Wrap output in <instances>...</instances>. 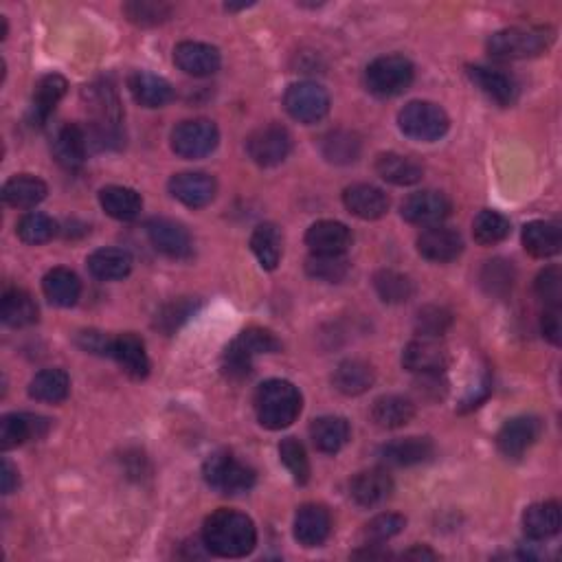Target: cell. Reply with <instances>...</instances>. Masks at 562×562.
Instances as JSON below:
<instances>
[{
    "mask_svg": "<svg viewBox=\"0 0 562 562\" xmlns=\"http://www.w3.org/2000/svg\"><path fill=\"white\" fill-rule=\"evenodd\" d=\"M202 541L213 556L244 558L257 545V530L249 516L235 510H216L202 525Z\"/></svg>",
    "mask_w": 562,
    "mask_h": 562,
    "instance_id": "cell-1",
    "label": "cell"
},
{
    "mask_svg": "<svg viewBox=\"0 0 562 562\" xmlns=\"http://www.w3.org/2000/svg\"><path fill=\"white\" fill-rule=\"evenodd\" d=\"M303 398L299 389L288 380L273 378L262 382L255 391L257 420L268 431H281L299 418Z\"/></svg>",
    "mask_w": 562,
    "mask_h": 562,
    "instance_id": "cell-2",
    "label": "cell"
},
{
    "mask_svg": "<svg viewBox=\"0 0 562 562\" xmlns=\"http://www.w3.org/2000/svg\"><path fill=\"white\" fill-rule=\"evenodd\" d=\"M556 38L552 27H510L488 40V53L497 60H527L543 55Z\"/></svg>",
    "mask_w": 562,
    "mask_h": 562,
    "instance_id": "cell-3",
    "label": "cell"
},
{
    "mask_svg": "<svg viewBox=\"0 0 562 562\" xmlns=\"http://www.w3.org/2000/svg\"><path fill=\"white\" fill-rule=\"evenodd\" d=\"M202 475H205L209 488L227 494V497H238L255 486V470L229 451L213 453L205 462Z\"/></svg>",
    "mask_w": 562,
    "mask_h": 562,
    "instance_id": "cell-4",
    "label": "cell"
},
{
    "mask_svg": "<svg viewBox=\"0 0 562 562\" xmlns=\"http://www.w3.org/2000/svg\"><path fill=\"white\" fill-rule=\"evenodd\" d=\"M398 126L404 137L422 143L440 141L451 128V119L433 101H411L398 115Z\"/></svg>",
    "mask_w": 562,
    "mask_h": 562,
    "instance_id": "cell-5",
    "label": "cell"
},
{
    "mask_svg": "<svg viewBox=\"0 0 562 562\" xmlns=\"http://www.w3.org/2000/svg\"><path fill=\"white\" fill-rule=\"evenodd\" d=\"M413 77V64L404 55H385L367 66L365 82L376 97H396L413 84Z\"/></svg>",
    "mask_w": 562,
    "mask_h": 562,
    "instance_id": "cell-6",
    "label": "cell"
},
{
    "mask_svg": "<svg viewBox=\"0 0 562 562\" xmlns=\"http://www.w3.org/2000/svg\"><path fill=\"white\" fill-rule=\"evenodd\" d=\"M220 143L218 126L209 119H189L172 132V150L187 161L205 159Z\"/></svg>",
    "mask_w": 562,
    "mask_h": 562,
    "instance_id": "cell-7",
    "label": "cell"
},
{
    "mask_svg": "<svg viewBox=\"0 0 562 562\" xmlns=\"http://www.w3.org/2000/svg\"><path fill=\"white\" fill-rule=\"evenodd\" d=\"M292 150V137L284 126L268 123L264 128H257L249 139H246V152L251 161L260 167H275L288 159Z\"/></svg>",
    "mask_w": 562,
    "mask_h": 562,
    "instance_id": "cell-8",
    "label": "cell"
},
{
    "mask_svg": "<svg viewBox=\"0 0 562 562\" xmlns=\"http://www.w3.org/2000/svg\"><path fill=\"white\" fill-rule=\"evenodd\" d=\"M284 106L292 119L310 126V123H317L328 115L330 95L319 84L299 82L292 84L286 91Z\"/></svg>",
    "mask_w": 562,
    "mask_h": 562,
    "instance_id": "cell-9",
    "label": "cell"
},
{
    "mask_svg": "<svg viewBox=\"0 0 562 562\" xmlns=\"http://www.w3.org/2000/svg\"><path fill=\"white\" fill-rule=\"evenodd\" d=\"M402 367L411 374L418 376H435L444 374L448 367V352L440 343V339H429V336H420V339L411 341L402 352Z\"/></svg>",
    "mask_w": 562,
    "mask_h": 562,
    "instance_id": "cell-10",
    "label": "cell"
},
{
    "mask_svg": "<svg viewBox=\"0 0 562 562\" xmlns=\"http://www.w3.org/2000/svg\"><path fill=\"white\" fill-rule=\"evenodd\" d=\"M145 233L156 251L172 257V260H185L194 251L191 235L181 222L170 218H152L145 224Z\"/></svg>",
    "mask_w": 562,
    "mask_h": 562,
    "instance_id": "cell-11",
    "label": "cell"
},
{
    "mask_svg": "<svg viewBox=\"0 0 562 562\" xmlns=\"http://www.w3.org/2000/svg\"><path fill=\"white\" fill-rule=\"evenodd\" d=\"M451 200L440 191H418L402 202V218L418 227H437L451 216Z\"/></svg>",
    "mask_w": 562,
    "mask_h": 562,
    "instance_id": "cell-12",
    "label": "cell"
},
{
    "mask_svg": "<svg viewBox=\"0 0 562 562\" xmlns=\"http://www.w3.org/2000/svg\"><path fill=\"white\" fill-rule=\"evenodd\" d=\"M543 433V422L534 418V415H521V418H512L501 426L497 435L499 451L510 457L519 459L536 444L538 437Z\"/></svg>",
    "mask_w": 562,
    "mask_h": 562,
    "instance_id": "cell-13",
    "label": "cell"
},
{
    "mask_svg": "<svg viewBox=\"0 0 562 562\" xmlns=\"http://www.w3.org/2000/svg\"><path fill=\"white\" fill-rule=\"evenodd\" d=\"M49 420L31 413H9L0 420V446L3 451H11L27 444L29 440H40L49 431Z\"/></svg>",
    "mask_w": 562,
    "mask_h": 562,
    "instance_id": "cell-14",
    "label": "cell"
},
{
    "mask_svg": "<svg viewBox=\"0 0 562 562\" xmlns=\"http://www.w3.org/2000/svg\"><path fill=\"white\" fill-rule=\"evenodd\" d=\"M464 251V240L455 229L437 227L426 229L420 238H418V253L424 257V260L435 262V264H446L457 260L459 255Z\"/></svg>",
    "mask_w": 562,
    "mask_h": 562,
    "instance_id": "cell-15",
    "label": "cell"
},
{
    "mask_svg": "<svg viewBox=\"0 0 562 562\" xmlns=\"http://www.w3.org/2000/svg\"><path fill=\"white\" fill-rule=\"evenodd\" d=\"M174 64L191 77H209L218 73L222 58L220 51L205 42H181L174 49Z\"/></svg>",
    "mask_w": 562,
    "mask_h": 562,
    "instance_id": "cell-16",
    "label": "cell"
},
{
    "mask_svg": "<svg viewBox=\"0 0 562 562\" xmlns=\"http://www.w3.org/2000/svg\"><path fill=\"white\" fill-rule=\"evenodd\" d=\"M172 196L183 202L189 209H200L207 207L209 202L216 198L218 185L213 181V176L205 172H183L176 174L170 181Z\"/></svg>",
    "mask_w": 562,
    "mask_h": 562,
    "instance_id": "cell-17",
    "label": "cell"
},
{
    "mask_svg": "<svg viewBox=\"0 0 562 562\" xmlns=\"http://www.w3.org/2000/svg\"><path fill=\"white\" fill-rule=\"evenodd\" d=\"M343 205L356 218L380 220L382 216H387L389 198L385 191L374 185L356 183L343 191Z\"/></svg>",
    "mask_w": 562,
    "mask_h": 562,
    "instance_id": "cell-18",
    "label": "cell"
},
{
    "mask_svg": "<svg viewBox=\"0 0 562 562\" xmlns=\"http://www.w3.org/2000/svg\"><path fill=\"white\" fill-rule=\"evenodd\" d=\"M332 532L330 512L317 503L301 505L295 516V538L303 547H319Z\"/></svg>",
    "mask_w": 562,
    "mask_h": 562,
    "instance_id": "cell-19",
    "label": "cell"
},
{
    "mask_svg": "<svg viewBox=\"0 0 562 562\" xmlns=\"http://www.w3.org/2000/svg\"><path fill=\"white\" fill-rule=\"evenodd\" d=\"M306 244L317 255H345L352 246V231L343 222L321 220L308 229Z\"/></svg>",
    "mask_w": 562,
    "mask_h": 562,
    "instance_id": "cell-20",
    "label": "cell"
},
{
    "mask_svg": "<svg viewBox=\"0 0 562 562\" xmlns=\"http://www.w3.org/2000/svg\"><path fill=\"white\" fill-rule=\"evenodd\" d=\"M86 150H88V137L86 132L75 126V123H66L58 130L53 139V156L64 170L75 172L86 163Z\"/></svg>",
    "mask_w": 562,
    "mask_h": 562,
    "instance_id": "cell-21",
    "label": "cell"
},
{
    "mask_svg": "<svg viewBox=\"0 0 562 562\" xmlns=\"http://www.w3.org/2000/svg\"><path fill=\"white\" fill-rule=\"evenodd\" d=\"M112 358H115L117 365L134 380H143L150 374V358L145 352V343L139 339L137 334H119L115 341H112Z\"/></svg>",
    "mask_w": 562,
    "mask_h": 562,
    "instance_id": "cell-22",
    "label": "cell"
},
{
    "mask_svg": "<svg viewBox=\"0 0 562 562\" xmlns=\"http://www.w3.org/2000/svg\"><path fill=\"white\" fill-rule=\"evenodd\" d=\"M435 453V446L429 437H407V440L389 442L380 448V459L387 466L407 468L429 462Z\"/></svg>",
    "mask_w": 562,
    "mask_h": 562,
    "instance_id": "cell-23",
    "label": "cell"
},
{
    "mask_svg": "<svg viewBox=\"0 0 562 562\" xmlns=\"http://www.w3.org/2000/svg\"><path fill=\"white\" fill-rule=\"evenodd\" d=\"M393 492V479L387 475V470H365L358 475L352 486L350 494L352 499L361 505V508H378V505L385 503Z\"/></svg>",
    "mask_w": 562,
    "mask_h": 562,
    "instance_id": "cell-24",
    "label": "cell"
},
{
    "mask_svg": "<svg viewBox=\"0 0 562 562\" xmlns=\"http://www.w3.org/2000/svg\"><path fill=\"white\" fill-rule=\"evenodd\" d=\"M470 80L479 86L483 95H488L492 101H497L499 106H512L516 97H519V86L510 75H505L497 69H488V66H470L468 69Z\"/></svg>",
    "mask_w": 562,
    "mask_h": 562,
    "instance_id": "cell-25",
    "label": "cell"
},
{
    "mask_svg": "<svg viewBox=\"0 0 562 562\" xmlns=\"http://www.w3.org/2000/svg\"><path fill=\"white\" fill-rule=\"evenodd\" d=\"M128 88L134 101L143 108H163L174 99L172 84L154 73H132L128 80Z\"/></svg>",
    "mask_w": 562,
    "mask_h": 562,
    "instance_id": "cell-26",
    "label": "cell"
},
{
    "mask_svg": "<svg viewBox=\"0 0 562 562\" xmlns=\"http://www.w3.org/2000/svg\"><path fill=\"white\" fill-rule=\"evenodd\" d=\"M523 246L532 257L549 260V257L560 253L562 231L556 222L534 220L523 227Z\"/></svg>",
    "mask_w": 562,
    "mask_h": 562,
    "instance_id": "cell-27",
    "label": "cell"
},
{
    "mask_svg": "<svg viewBox=\"0 0 562 562\" xmlns=\"http://www.w3.org/2000/svg\"><path fill=\"white\" fill-rule=\"evenodd\" d=\"M99 205L110 218L119 222H132L141 216L143 200L139 191L121 185H110L99 191Z\"/></svg>",
    "mask_w": 562,
    "mask_h": 562,
    "instance_id": "cell-28",
    "label": "cell"
},
{
    "mask_svg": "<svg viewBox=\"0 0 562 562\" xmlns=\"http://www.w3.org/2000/svg\"><path fill=\"white\" fill-rule=\"evenodd\" d=\"M376 174L396 187H411L422 181L424 170L418 161L396 152L380 154L376 159Z\"/></svg>",
    "mask_w": 562,
    "mask_h": 562,
    "instance_id": "cell-29",
    "label": "cell"
},
{
    "mask_svg": "<svg viewBox=\"0 0 562 562\" xmlns=\"http://www.w3.org/2000/svg\"><path fill=\"white\" fill-rule=\"evenodd\" d=\"M49 187L38 176L18 174L3 187V200L14 209H33L47 198Z\"/></svg>",
    "mask_w": 562,
    "mask_h": 562,
    "instance_id": "cell-30",
    "label": "cell"
},
{
    "mask_svg": "<svg viewBox=\"0 0 562 562\" xmlns=\"http://www.w3.org/2000/svg\"><path fill=\"white\" fill-rule=\"evenodd\" d=\"M560 505L556 501L534 503L523 514V530L532 541H547L560 532Z\"/></svg>",
    "mask_w": 562,
    "mask_h": 562,
    "instance_id": "cell-31",
    "label": "cell"
},
{
    "mask_svg": "<svg viewBox=\"0 0 562 562\" xmlns=\"http://www.w3.org/2000/svg\"><path fill=\"white\" fill-rule=\"evenodd\" d=\"M42 290L53 306L71 308L82 295V281L69 268H53L44 275Z\"/></svg>",
    "mask_w": 562,
    "mask_h": 562,
    "instance_id": "cell-32",
    "label": "cell"
},
{
    "mask_svg": "<svg viewBox=\"0 0 562 562\" xmlns=\"http://www.w3.org/2000/svg\"><path fill=\"white\" fill-rule=\"evenodd\" d=\"M332 382L336 391L345 393V396H361V393L374 387L376 372L369 363L358 361V358H350V361H343L334 369Z\"/></svg>",
    "mask_w": 562,
    "mask_h": 562,
    "instance_id": "cell-33",
    "label": "cell"
},
{
    "mask_svg": "<svg viewBox=\"0 0 562 562\" xmlns=\"http://www.w3.org/2000/svg\"><path fill=\"white\" fill-rule=\"evenodd\" d=\"M310 437L317 451L334 455L350 442V424H347L345 418L325 415V418H319L310 424Z\"/></svg>",
    "mask_w": 562,
    "mask_h": 562,
    "instance_id": "cell-34",
    "label": "cell"
},
{
    "mask_svg": "<svg viewBox=\"0 0 562 562\" xmlns=\"http://www.w3.org/2000/svg\"><path fill=\"white\" fill-rule=\"evenodd\" d=\"M71 393V378L64 369H42L29 382V396L38 402L60 404Z\"/></svg>",
    "mask_w": 562,
    "mask_h": 562,
    "instance_id": "cell-35",
    "label": "cell"
},
{
    "mask_svg": "<svg viewBox=\"0 0 562 562\" xmlns=\"http://www.w3.org/2000/svg\"><path fill=\"white\" fill-rule=\"evenodd\" d=\"M0 319L9 328H27L38 321V306L29 292L20 288H11L3 295L0 303Z\"/></svg>",
    "mask_w": 562,
    "mask_h": 562,
    "instance_id": "cell-36",
    "label": "cell"
},
{
    "mask_svg": "<svg viewBox=\"0 0 562 562\" xmlns=\"http://www.w3.org/2000/svg\"><path fill=\"white\" fill-rule=\"evenodd\" d=\"M415 418V404L402 396H382L374 402L372 420L380 429H402Z\"/></svg>",
    "mask_w": 562,
    "mask_h": 562,
    "instance_id": "cell-37",
    "label": "cell"
},
{
    "mask_svg": "<svg viewBox=\"0 0 562 562\" xmlns=\"http://www.w3.org/2000/svg\"><path fill=\"white\" fill-rule=\"evenodd\" d=\"M88 271L99 281H119L132 271V255L123 249H99L88 257Z\"/></svg>",
    "mask_w": 562,
    "mask_h": 562,
    "instance_id": "cell-38",
    "label": "cell"
},
{
    "mask_svg": "<svg viewBox=\"0 0 562 562\" xmlns=\"http://www.w3.org/2000/svg\"><path fill=\"white\" fill-rule=\"evenodd\" d=\"M281 233L271 222H264L251 235V249L266 271H275L281 260Z\"/></svg>",
    "mask_w": 562,
    "mask_h": 562,
    "instance_id": "cell-39",
    "label": "cell"
},
{
    "mask_svg": "<svg viewBox=\"0 0 562 562\" xmlns=\"http://www.w3.org/2000/svg\"><path fill=\"white\" fill-rule=\"evenodd\" d=\"M66 88H69V82H66L62 75L42 77L36 86V93H33V119L38 123L47 121L55 106H58L62 97L66 95Z\"/></svg>",
    "mask_w": 562,
    "mask_h": 562,
    "instance_id": "cell-40",
    "label": "cell"
},
{
    "mask_svg": "<svg viewBox=\"0 0 562 562\" xmlns=\"http://www.w3.org/2000/svg\"><path fill=\"white\" fill-rule=\"evenodd\" d=\"M510 235V220L497 211H481L472 220V238L481 246H494Z\"/></svg>",
    "mask_w": 562,
    "mask_h": 562,
    "instance_id": "cell-41",
    "label": "cell"
},
{
    "mask_svg": "<svg viewBox=\"0 0 562 562\" xmlns=\"http://www.w3.org/2000/svg\"><path fill=\"white\" fill-rule=\"evenodd\" d=\"M358 154H361V141H358L354 132L334 130L323 139V156L330 163L336 165L354 163L358 159Z\"/></svg>",
    "mask_w": 562,
    "mask_h": 562,
    "instance_id": "cell-42",
    "label": "cell"
},
{
    "mask_svg": "<svg viewBox=\"0 0 562 562\" xmlns=\"http://www.w3.org/2000/svg\"><path fill=\"white\" fill-rule=\"evenodd\" d=\"M374 286L378 297L385 303H404L415 295L413 281L396 271H380L374 277Z\"/></svg>",
    "mask_w": 562,
    "mask_h": 562,
    "instance_id": "cell-43",
    "label": "cell"
},
{
    "mask_svg": "<svg viewBox=\"0 0 562 562\" xmlns=\"http://www.w3.org/2000/svg\"><path fill=\"white\" fill-rule=\"evenodd\" d=\"M306 273L312 279L328 281V284H339L350 273V262L345 255H317L312 253L306 262Z\"/></svg>",
    "mask_w": 562,
    "mask_h": 562,
    "instance_id": "cell-44",
    "label": "cell"
},
{
    "mask_svg": "<svg viewBox=\"0 0 562 562\" xmlns=\"http://www.w3.org/2000/svg\"><path fill=\"white\" fill-rule=\"evenodd\" d=\"M16 233L25 244L38 246V244H44L55 238V233H58V224H55L53 218L44 216V213H27V216L20 218Z\"/></svg>",
    "mask_w": 562,
    "mask_h": 562,
    "instance_id": "cell-45",
    "label": "cell"
},
{
    "mask_svg": "<svg viewBox=\"0 0 562 562\" xmlns=\"http://www.w3.org/2000/svg\"><path fill=\"white\" fill-rule=\"evenodd\" d=\"M123 14L139 27H156L170 20L172 7L165 3H154V0H134V3L123 5Z\"/></svg>",
    "mask_w": 562,
    "mask_h": 562,
    "instance_id": "cell-46",
    "label": "cell"
},
{
    "mask_svg": "<svg viewBox=\"0 0 562 562\" xmlns=\"http://www.w3.org/2000/svg\"><path fill=\"white\" fill-rule=\"evenodd\" d=\"M279 457L299 486L310 481V462H308L306 448H303L297 437H286V440H281Z\"/></svg>",
    "mask_w": 562,
    "mask_h": 562,
    "instance_id": "cell-47",
    "label": "cell"
},
{
    "mask_svg": "<svg viewBox=\"0 0 562 562\" xmlns=\"http://www.w3.org/2000/svg\"><path fill=\"white\" fill-rule=\"evenodd\" d=\"M407 521H404V516L400 514H378L376 519L369 521L363 530V541L367 545H382L391 541L393 536H398Z\"/></svg>",
    "mask_w": 562,
    "mask_h": 562,
    "instance_id": "cell-48",
    "label": "cell"
},
{
    "mask_svg": "<svg viewBox=\"0 0 562 562\" xmlns=\"http://www.w3.org/2000/svg\"><path fill=\"white\" fill-rule=\"evenodd\" d=\"M242 350L249 356H260V354H277L281 350V343L271 330L264 328H246L238 339H235Z\"/></svg>",
    "mask_w": 562,
    "mask_h": 562,
    "instance_id": "cell-49",
    "label": "cell"
},
{
    "mask_svg": "<svg viewBox=\"0 0 562 562\" xmlns=\"http://www.w3.org/2000/svg\"><path fill=\"white\" fill-rule=\"evenodd\" d=\"M453 323V314L448 312L446 308L440 306H426L418 312V323H415V328H418L420 336H429V339H440V336L451 328Z\"/></svg>",
    "mask_w": 562,
    "mask_h": 562,
    "instance_id": "cell-50",
    "label": "cell"
},
{
    "mask_svg": "<svg viewBox=\"0 0 562 562\" xmlns=\"http://www.w3.org/2000/svg\"><path fill=\"white\" fill-rule=\"evenodd\" d=\"M481 281L490 295H503V292H508L512 288V281H514L512 266L503 260L488 262V266L483 268Z\"/></svg>",
    "mask_w": 562,
    "mask_h": 562,
    "instance_id": "cell-51",
    "label": "cell"
},
{
    "mask_svg": "<svg viewBox=\"0 0 562 562\" xmlns=\"http://www.w3.org/2000/svg\"><path fill=\"white\" fill-rule=\"evenodd\" d=\"M536 292L549 308H560L562 273H560L558 266L545 268V271L536 277Z\"/></svg>",
    "mask_w": 562,
    "mask_h": 562,
    "instance_id": "cell-52",
    "label": "cell"
},
{
    "mask_svg": "<svg viewBox=\"0 0 562 562\" xmlns=\"http://www.w3.org/2000/svg\"><path fill=\"white\" fill-rule=\"evenodd\" d=\"M253 356L246 354L238 343H229L227 350L222 354V369L229 378H246L251 374Z\"/></svg>",
    "mask_w": 562,
    "mask_h": 562,
    "instance_id": "cell-53",
    "label": "cell"
},
{
    "mask_svg": "<svg viewBox=\"0 0 562 562\" xmlns=\"http://www.w3.org/2000/svg\"><path fill=\"white\" fill-rule=\"evenodd\" d=\"M191 310H194V308H191V303H187V301L165 306L159 317H156V328H161L165 332H174L178 325H181L189 317Z\"/></svg>",
    "mask_w": 562,
    "mask_h": 562,
    "instance_id": "cell-54",
    "label": "cell"
},
{
    "mask_svg": "<svg viewBox=\"0 0 562 562\" xmlns=\"http://www.w3.org/2000/svg\"><path fill=\"white\" fill-rule=\"evenodd\" d=\"M112 341H115V339H108L106 334L95 332V330L82 332L80 339H77V343H80L82 350L91 352V354H99V356H110L112 354Z\"/></svg>",
    "mask_w": 562,
    "mask_h": 562,
    "instance_id": "cell-55",
    "label": "cell"
},
{
    "mask_svg": "<svg viewBox=\"0 0 562 562\" xmlns=\"http://www.w3.org/2000/svg\"><path fill=\"white\" fill-rule=\"evenodd\" d=\"M543 334L549 343L560 345L562 328H560V308H549L543 314Z\"/></svg>",
    "mask_w": 562,
    "mask_h": 562,
    "instance_id": "cell-56",
    "label": "cell"
},
{
    "mask_svg": "<svg viewBox=\"0 0 562 562\" xmlns=\"http://www.w3.org/2000/svg\"><path fill=\"white\" fill-rule=\"evenodd\" d=\"M0 479H3V494H11L16 488H18V470L11 466V462H3V472H0Z\"/></svg>",
    "mask_w": 562,
    "mask_h": 562,
    "instance_id": "cell-57",
    "label": "cell"
},
{
    "mask_svg": "<svg viewBox=\"0 0 562 562\" xmlns=\"http://www.w3.org/2000/svg\"><path fill=\"white\" fill-rule=\"evenodd\" d=\"M404 558H411V560H435L437 558V554L435 552H431V549H426V547H413V549H409L407 554H404Z\"/></svg>",
    "mask_w": 562,
    "mask_h": 562,
    "instance_id": "cell-58",
    "label": "cell"
}]
</instances>
